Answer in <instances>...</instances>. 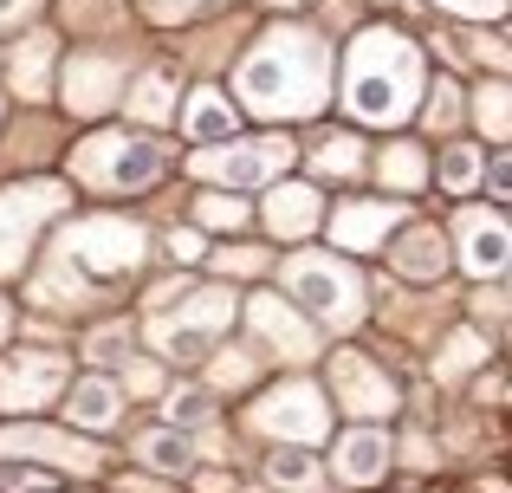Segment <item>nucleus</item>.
I'll return each instance as SVG.
<instances>
[{
    "label": "nucleus",
    "instance_id": "1a4fd4ad",
    "mask_svg": "<svg viewBox=\"0 0 512 493\" xmlns=\"http://www.w3.org/2000/svg\"><path fill=\"white\" fill-rule=\"evenodd\" d=\"M65 416H72L78 429H111L117 422V390L111 383H78V390L65 396Z\"/></svg>",
    "mask_w": 512,
    "mask_h": 493
},
{
    "label": "nucleus",
    "instance_id": "9d476101",
    "mask_svg": "<svg viewBox=\"0 0 512 493\" xmlns=\"http://www.w3.org/2000/svg\"><path fill=\"white\" fill-rule=\"evenodd\" d=\"M266 422H273V429H286V435H318V396L292 383L286 396H273V403H266Z\"/></svg>",
    "mask_w": 512,
    "mask_h": 493
},
{
    "label": "nucleus",
    "instance_id": "5701e85b",
    "mask_svg": "<svg viewBox=\"0 0 512 493\" xmlns=\"http://www.w3.org/2000/svg\"><path fill=\"white\" fill-rule=\"evenodd\" d=\"M143 117H169V78H150V85H143Z\"/></svg>",
    "mask_w": 512,
    "mask_h": 493
},
{
    "label": "nucleus",
    "instance_id": "f3484780",
    "mask_svg": "<svg viewBox=\"0 0 512 493\" xmlns=\"http://www.w3.org/2000/svg\"><path fill=\"white\" fill-rule=\"evenodd\" d=\"M143 461H156L163 474H182L188 461H195V448H188L182 435H156V442H143Z\"/></svg>",
    "mask_w": 512,
    "mask_h": 493
},
{
    "label": "nucleus",
    "instance_id": "0eeeda50",
    "mask_svg": "<svg viewBox=\"0 0 512 493\" xmlns=\"http://www.w3.org/2000/svg\"><path fill=\"white\" fill-rule=\"evenodd\" d=\"M338 468H344V481H383V474H389V442L376 429H357L338 448Z\"/></svg>",
    "mask_w": 512,
    "mask_h": 493
},
{
    "label": "nucleus",
    "instance_id": "f03ea898",
    "mask_svg": "<svg viewBox=\"0 0 512 493\" xmlns=\"http://www.w3.org/2000/svg\"><path fill=\"white\" fill-rule=\"evenodd\" d=\"M415 85H422V59L402 33H363L350 46V65H344V98L357 117L370 124H396L402 111L415 104Z\"/></svg>",
    "mask_w": 512,
    "mask_h": 493
},
{
    "label": "nucleus",
    "instance_id": "393cba45",
    "mask_svg": "<svg viewBox=\"0 0 512 493\" xmlns=\"http://www.w3.org/2000/svg\"><path fill=\"white\" fill-rule=\"evenodd\" d=\"M124 344H130V338H124V331L111 325V331H98V338H91V357H117Z\"/></svg>",
    "mask_w": 512,
    "mask_h": 493
},
{
    "label": "nucleus",
    "instance_id": "f8f14e48",
    "mask_svg": "<svg viewBox=\"0 0 512 493\" xmlns=\"http://www.w3.org/2000/svg\"><path fill=\"white\" fill-rule=\"evenodd\" d=\"M182 124H188V137H234V104H227L221 91H195Z\"/></svg>",
    "mask_w": 512,
    "mask_h": 493
},
{
    "label": "nucleus",
    "instance_id": "bb28decb",
    "mask_svg": "<svg viewBox=\"0 0 512 493\" xmlns=\"http://www.w3.org/2000/svg\"><path fill=\"white\" fill-rule=\"evenodd\" d=\"M26 7H33V0H0V26H13V20H20Z\"/></svg>",
    "mask_w": 512,
    "mask_h": 493
},
{
    "label": "nucleus",
    "instance_id": "ddd939ff",
    "mask_svg": "<svg viewBox=\"0 0 512 493\" xmlns=\"http://www.w3.org/2000/svg\"><path fill=\"white\" fill-rule=\"evenodd\" d=\"M467 266H480V273H500L506 266V228L500 221H467Z\"/></svg>",
    "mask_w": 512,
    "mask_h": 493
},
{
    "label": "nucleus",
    "instance_id": "c85d7f7f",
    "mask_svg": "<svg viewBox=\"0 0 512 493\" xmlns=\"http://www.w3.org/2000/svg\"><path fill=\"white\" fill-rule=\"evenodd\" d=\"M273 7H299V0H273Z\"/></svg>",
    "mask_w": 512,
    "mask_h": 493
},
{
    "label": "nucleus",
    "instance_id": "7ed1b4c3",
    "mask_svg": "<svg viewBox=\"0 0 512 493\" xmlns=\"http://www.w3.org/2000/svg\"><path fill=\"white\" fill-rule=\"evenodd\" d=\"M91 176L98 182H111V189H143V182H156L163 176V156H156V143H143V137H104V143H91Z\"/></svg>",
    "mask_w": 512,
    "mask_h": 493
},
{
    "label": "nucleus",
    "instance_id": "aec40b11",
    "mask_svg": "<svg viewBox=\"0 0 512 493\" xmlns=\"http://www.w3.org/2000/svg\"><path fill=\"white\" fill-rule=\"evenodd\" d=\"M201 221H208V228H240L247 208H240L234 195H208V202H201Z\"/></svg>",
    "mask_w": 512,
    "mask_h": 493
},
{
    "label": "nucleus",
    "instance_id": "f257e3e1",
    "mask_svg": "<svg viewBox=\"0 0 512 493\" xmlns=\"http://www.w3.org/2000/svg\"><path fill=\"white\" fill-rule=\"evenodd\" d=\"M325 78H331V59L325 46H318L312 33H273L260 52H253L247 65H240V98L253 104V111H318V98H325Z\"/></svg>",
    "mask_w": 512,
    "mask_h": 493
},
{
    "label": "nucleus",
    "instance_id": "a211bd4d",
    "mask_svg": "<svg viewBox=\"0 0 512 493\" xmlns=\"http://www.w3.org/2000/svg\"><path fill=\"white\" fill-rule=\"evenodd\" d=\"M318 169H325V176H331V169L350 176V169H357V143H350V137H325V143H318Z\"/></svg>",
    "mask_w": 512,
    "mask_h": 493
},
{
    "label": "nucleus",
    "instance_id": "b1692460",
    "mask_svg": "<svg viewBox=\"0 0 512 493\" xmlns=\"http://www.w3.org/2000/svg\"><path fill=\"white\" fill-rule=\"evenodd\" d=\"M435 7H454V13H493V20H500L506 0H435Z\"/></svg>",
    "mask_w": 512,
    "mask_h": 493
},
{
    "label": "nucleus",
    "instance_id": "9b49d317",
    "mask_svg": "<svg viewBox=\"0 0 512 493\" xmlns=\"http://www.w3.org/2000/svg\"><path fill=\"white\" fill-rule=\"evenodd\" d=\"M266 221H273L279 234L318 228V195H312V189H273V202H266Z\"/></svg>",
    "mask_w": 512,
    "mask_h": 493
},
{
    "label": "nucleus",
    "instance_id": "dca6fc26",
    "mask_svg": "<svg viewBox=\"0 0 512 493\" xmlns=\"http://www.w3.org/2000/svg\"><path fill=\"white\" fill-rule=\"evenodd\" d=\"M273 481L279 487H312L318 481L312 455H305V448H279V455H273Z\"/></svg>",
    "mask_w": 512,
    "mask_h": 493
},
{
    "label": "nucleus",
    "instance_id": "6e6552de",
    "mask_svg": "<svg viewBox=\"0 0 512 493\" xmlns=\"http://www.w3.org/2000/svg\"><path fill=\"white\" fill-rule=\"evenodd\" d=\"M389 221H396V208H376V202H350L344 215H338V228H331V234H338L344 247H376V241H383V234H389Z\"/></svg>",
    "mask_w": 512,
    "mask_h": 493
},
{
    "label": "nucleus",
    "instance_id": "39448f33",
    "mask_svg": "<svg viewBox=\"0 0 512 493\" xmlns=\"http://www.w3.org/2000/svg\"><path fill=\"white\" fill-rule=\"evenodd\" d=\"M286 163H292V143H279V137L234 143V150L201 156V169H208V176H221V182H273V176H286Z\"/></svg>",
    "mask_w": 512,
    "mask_h": 493
},
{
    "label": "nucleus",
    "instance_id": "a878e982",
    "mask_svg": "<svg viewBox=\"0 0 512 493\" xmlns=\"http://www.w3.org/2000/svg\"><path fill=\"white\" fill-rule=\"evenodd\" d=\"M201 7H214V0H156V13H201Z\"/></svg>",
    "mask_w": 512,
    "mask_h": 493
},
{
    "label": "nucleus",
    "instance_id": "2eb2a0df",
    "mask_svg": "<svg viewBox=\"0 0 512 493\" xmlns=\"http://www.w3.org/2000/svg\"><path fill=\"white\" fill-rule=\"evenodd\" d=\"M72 78H78V85H85V98H78V111H98V104H104V91H111V78H117V65L78 59V65H72Z\"/></svg>",
    "mask_w": 512,
    "mask_h": 493
},
{
    "label": "nucleus",
    "instance_id": "412c9836",
    "mask_svg": "<svg viewBox=\"0 0 512 493\" xmlns=\"http://www.w3.org/2000/svg\"><path fill=\"white\" fill-rule=\"evenodd\" d=\"M201 416H208V396H201V390L169 396V422H201Z\"/></svg>",
    "mask_w": 512,
    "mask_h": 493
},
{
    "label": "nucleus",
    "instance_id": "6ab92c4d",
    "mask_svg": "<svg viewBox=\"0 0 512 493\" xmlns=\"http://www.w3.org/2000/svg\"><path fill=\"white\" fill-rule=\"evenodd\" d=\"M474 176H480V156L474 150H448V156H441V182H448V189H467Z\"/></svg>",
    "mask_w": 512,
    "mask_h": 493
},
{
    "label": "nucleus",
    "instance_id": "4be33fe9",
    "mask_svg": "<svg viewBox=\"0 0 512 493\" xmlns=\"http://www.w3.org/2000/svg\"><path fill=\"white\" fill-rule=\"evenodd\" d=\"M389 176L396 182H422V150H389Z\"/></svg>",
    "mask_w": 512,
    "mask_h": 493
},
{
    "label": "nucleus",
    "instance_id": "20e7f679",
    "mask_svg": "<svg viewBox=\"0 0 512 493\" xmlns=\"http://www.w3.org/2000/svg\"><path fill=\"white\" fill-rule=\"evenodd\" d=\"M292 286H299V299L312 305L318 318H331V325H350V318H357V279H350L344 266H331V273H325L318 253H305V260L292 266Z\"/></svg>",
    "mask_w": 512,
    "mask_h": 493
},
{
    "label": "nucleus",
    "instance_id": "423d86ee",
    "mask_svg": "<svg viewBox=\"0 0 512 493\" xmlns=\"http://www.w3.org/2000/svg\"><path fill=\"white\" fill-rule=\"evenodd\" d=\"M59 390V357H13L7 364V403L13 409H33Z\"/></svg>",
    "mask_w": 512,
    "mask_h": 493
},
{
    "label": "nucleus",
    "instance_id": "cd10ccee",
    "mask_svg": "<svg viewBox=\"0 0 512 493\" xmlns=\"http://www.w3.org/2000/svg\"><path fill=\"white\" fill-rule=\"evenodd\" d=\"M0 338H7V305H0Z\"/></svg>",
    "mask_w": 512,
    "mask_h": 493
},
{
    "label": "nucleus",
    "instance_id": "4468645a",
    "mask_svg": "<svg viewBox=\"0 0 512 493\" xmlns=\"http://www.w3.org/2000/svg\"><path fill=\"white\" fill-rule=\"evenodd\" d=\"M396 260L409 266V273H441V266H448V241H441V234H415Z\"/></svg>",
    "mask_w": 512,
    "mask_h": 493
}]
</instances>
